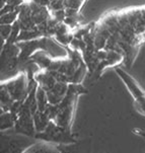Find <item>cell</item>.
Segmentation results:
<instances>
[{"instance_id":"cell-12","label":"cell","mask_w":145,"mask_h":153,"mask_svg":"<svg viewBox=\"0 0 145 153\" xmlns=\"http://www.w3.org/2000/svg\"><path fill=\"white\" fill-rule=\"evenodd\" d=\"M137 135H139V136H141L142 138L145 139V132L144 131H142V130H135L134 131Z\"/></svg>"},{"instance_id":"cell-9","label":"cell","mask_w":145,"mask_h":153,"mask_svg":"<svg viewBox=\"0 0 145 153\" xmlns=\"http://www.w3.org/2000/svg\"><path fill=\"white\" fill-rule=\"evenodd\" d=\"M19 9L14 10V11L8 12V13L1 14V25H12L19 19Z\"/></svg>"},{"instance_id":"cell-11","label":"cell","mask_w":145,"mask_h":153,"mask_svg":"<svg viewBox=\"0 0 145 153\" xmlns=\"http://www.w3.org/2000/svg\"><path fill=\"white\" fill-rule=\"evenodd\" d=\"M12 30V25H1V40L6 42Z\"/></svg>"},{"instance_id":"cell-1","label":"cell","mask_w":145,"mask_h":153,"mask_svg":"<svg viewBox=\"0 0 145 153\" xmlns=\"http://www.w3.org/2000/svg\"><path fill=\"white\" fill-rule=\"evenodd\" d=\"M86 92L87 90L84 89V87L79 83H69L68 91H67L65 97L60 103L57 105L58 111H57L56 118L53 120L57 125L64 129L71 128L77 97L81 93Z\"/></svg>"},{"instance_id":"cell-2","label":"cell","mask_w":145,"mask_h":153,"mask_svg":"<svg viewBox=\"0 0 145 153\" xmlns=\"http://www.w3.org/2000/svg\"><path fill=\"white\" fill-rule=\"evenodd\" d=\"M1 86L8 91L10 97L15 102H24L30 92V78L25 71L19 72L15 77L8 80H3Z\"/></svg>"},{"instance_id":"cell-5","label":"cell","mask_w":145,"mask_h":153,"mask_svg":"<svg viewBox=\"0 0 145 153\" xmlns=\"http://www.w3.org/2000/svg\"><path fill=\"white\" fill-rule=\"evenodd\" d=\"M116 72L119 75V77L122 79L128 90L133 95L134 102H135V105L142 114L145 115V91L142 88L137 84V82L134 80L132 76H130L125 70H123L120 67H116Z\"/></svg>"},{"instance_id":"cell-10","label":"cell","mask_w":145,"mask_h":153,"mask_svg":"<svg viewBox=\"0 0 145 153\" xmlns=\"http://www.w3.org/2000/svg\"><path fill=\"white\" fill-rule=\"evenodd\" d=\"M85 1L86 0H64L65 9H73L76 10V11H79Z\"/></svg>"},{"instance_id":"cell-8","label":"cell","mask_w":145,"mask_h":153,"mask_svg":"<svg viewBox=\"0 0 145 153\" xmlns=\"http://www.w3.org/2000/svg\"><path fill=\"white\" fill-rule=\"evenodd\" d=\"M0 120H1V122H0L1 131L4 132L5 130L14 128L16 117H15V115H13L10 111H1V114H0Z\"/></svg>"},{"instance_id":"cell-7","label":"cell","mask_w":145,"mask_h":153,"mask_svg":"<svg viewBox=\"0 0 145 153\" xmlns=\"http://www.w3.org/2000/svg\"><path fill=\"white\" fill-rule=\"evenodd\" d=\"M33 122H35L36 131L38 133V132H43L46 130L49 123L51 122V119L49 118L45 111L38 110L33 114Z\"/></svg>"},{"instance_id":"cell-3","label":"cell","mask_w":145,"mask_h":153,"mask_svg":"<svg viewBox=\"0 0 145 153\" xmlns=\"http://www.w3.org/2000/svg\"><path fill=\"white\" fill-rule=\"evenodd\" d=\"M35 137H30L15 132L13 134H1V151L2 152H27V150L33 146Z\"/></svg>"},{"instance_id":"cell-6","label":"cell","mask_w":145,"mask_h":153,"mask_svg":"<svg viewBox=\"0 0 145 153\" xmlns=\"http://www.w3.org/2000/svg\"><path fill=\"white\" fill-rule=\"evenodd\" d=\"M68 86L69 83H67V82L57 81L50 89L47 90L49 103H51V105L60 103L68 91Z\"/></svg>"},{"instance_id":"cell-4","label":"cell","mask_w":145,"mask_h":153,"mask_svg":"<svg viewBox=\"0 0 145 153\" xmlns=\"http://www.w3.org/2000/svg\"><path fill=\"white\" fill-rule=\"evenodd\" d=\"M13 129L16 133L27 135L30 137H35L37 133L35 122H33V114L32 113L30 105L25 100L22 103L16 114V121H15Z\"/></svg>"}]
</instances>
